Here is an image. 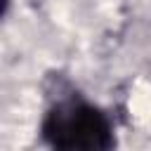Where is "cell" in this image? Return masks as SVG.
Returning <instances> with one entry per match:
<instances>
[{"instance_id": "cell-1", "label": "cell", "mask_w": 151, "mask_h": 151, "mask_svg": "<svg viewBox=\"0 0 151 151\" xmlns=\"http://www.w3.org/2000/svg\"><path fill=\"white\" fill-rule=\"evenodd\" d=\"M42 134L64 151H106L116 144L109 116L80 97L59 99L42 120Z\"/></svg>"}]
</instances>
